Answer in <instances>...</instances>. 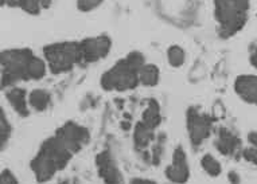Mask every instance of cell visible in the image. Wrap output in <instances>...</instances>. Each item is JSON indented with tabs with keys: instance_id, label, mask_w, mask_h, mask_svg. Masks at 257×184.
<instances>
[{
	"instance_id": "obj_31",
	"label": "cell",
	"mask_w": 257,
	"mask_h": 184,
	"mask_svg": "<svg viewBox=\"0 0 257 184\" xmlns=\"http://www.w3.org/2000/svg\"><path fill=\"white\" fill-rule=\"evenodd\" d=\"M59 184H78V181H77V180L66 179V180H62V181H59Z\"/></svg>"
},
{
	"instance_id": "obj_15",
	"label": "cell",
	"mask_w": 257,
	"mask_h": 184,
	"mask_svg": "<svg viewBox=\"0 0 257 184\" xmlns=\"http://www.w3.org/2000/svg\"><path fill=\"white\" fill-rule=\"evenodd\" d=\"M51 102L50 93L43 89H35L30 93L29 105L37 112H45Z\"/></svg>"
},
{
	"instance_id": "obj_18",
	"label": "cell",
	"mask_w": 257,
	"mask_h": 184,
	"mask_svg": "<svg viewBox=\"0 0 257 184\" xmlns=\"http://www.w3.org/2000/svg\"><path fill=\"white\" fill-rule=\"evenodd\" d=\"M201 165H202V168L205 169V172H206L207 175L211 176V177H217V176L221 173V164H219V161L217 159H214L211 155H205L202 157V160H201Z\"/></svg>"
},
{
	"instance_id": "obj_6",
	"label": "cell",
	"mask_w": 257,
	"mask_h": 184,
	"mask_svg": "<svg viewBox=\"0 0 257 184\" xmlns=\"http://www.w3.org/2000/svg\"><path fill=\"white\" fill-rule=\"evenodd\" d=\"M186 121H187L190 141L197 148L210 136L213 118L207 114L201 113L195 108H190L186 114Z\"/></svg>"
},
{
	"instance_id": "obj_16",
	"label": "cell",
	"mask_w": 257,
	"mask_h": 184,
	"mask_svg": "<svg viewBox=\"0 0 257 184\" xmlns=\"http://www.w3.org/2000/svg\"><path fill=\"white\" fill-rule=\"evenodd\" d=\"M162 121V116H160V106L156 100H150L147 109L143 112V117L142 122L146 125L150 126L151 129H156Z\"/></svg>"
},
{
	"instance_id": "obj_29",
	"label": "cell",
	"mask_w": 257,
	"mask_h": 184,
	"mask_svg": "<svg viewBox=\"0 0 257 184\" xmlns=\"http://www.w3.org/2000/svg\"><path fill=\"white\" fill-rule=\"evenodd\" d=\"M2 5L13 7V6H17V0H2Z\"/></svg>"
},
{
	"instance_id": "obj_22",
	"label": "cell",
	"mask_w": 257,
	"mask_h": 184,
	"mask_svg": "<svg viewBox=\"0 0 257 184\" xmlns=\"http://www.w3.org/2000/svg\"><path fill=\"white\" fill-rule=\"evenodd\" d=\"M101 3L102 0H77V9L84 13H89L92 10L97 9Z\"/></svg>"
},
{
	"instance_id": "obj_24",
	"label": "cell",
	"mask_w": 257,
	"mask_h": 184,
	"mask_svg": "<svg viewBox=\"0 0 257 184\" xmlns=\"http://www.w3.org/2000/svg\"><path fill=\"white\" fill-rule=\"evenodd\" d=\"M162 155H163V144L159 142L154 146L152 149V164L154 165H158L160 163V159H162Z\"/></svg>"
},
{
	"instance_id": "obj_23",
	"label": "cell",
	"mask_w": 257,
	"mask_h": 184,
	"mask_svg": "<svg viewBox=\"0 0 257 184\" xmlns=\"http://www.w3.org/2000/svg\"><path fill=\"white\" fill-rule=\"evenodd\" d=\"M0 184H19L18 183L17 177L14 175L13 172L9 171V169H5L2 172V176H0Z\"/></svg>"
},
{
	"instance_id": "obj_20",
	"label": "cell",
	"mask_w": 257,
	"mask_h": 184,
	"mask_svg": "<svg viewBox=\"0 0 257 184\" xmlns=\"http://www.w3.org/2000/svg\"><path fill=\"white\" fill-rule=\"evenodd\" d=\"M10 136H11V125H10L9 120L6 118L5 110L2 109V116H0V145H2V149L6 148Z\"/></svg>"
},
{
	"instance_id": "obj_14",
	"label": "cell",
	"mask_w": 257,
	"mask_h": 184,
	"mask_svg": "<svg viewBox=\"0 0 257 184\" xmlns=\"http://www.w3.org/2000/svg\"><path fill=\"white\" fill-rule=\"evenodd\" d=\"M154 138H155V129H151L144 122H138L135 132H134V141H135L136 148L139 149L147 148Z\"/></svg>"
},
{
	"instance_id": "obj_4",
	"label": "cell",
	"mask_w": 257,
	"mask_h": 184,
	"mask_svg": "<svg viewBox=\"0 0 257 184\" xmlns=\"http://www.w3.org/2000/svg\"><path fill=\"white\" fill-rule=\"evenodd\" d=\"M35 54L29 49L2 51V88H11L19 81H30V69Z\"/></svg>"
},
{
	"instance_id": "obj_1",
	"label": "cell",
	"mask_w": 257,
	"mask_h": 184,
	"mask_svg": "<svg viewBox=\"0 0 257 184\" xmlns=\"http://www.w3.org/2000/svg\"><path fill=\"white\" fill-rule=\"evenodd\" d=\"M74 153L54 134L42 142L39 152L30 163V168L38 183H46L68 165Z\"/></svg>"
},
{
	"instance_id": "obj_30",
	"label": "cell",
	"mask_w": 257,
	"mask_h": 184,
	"mask_svg": "<svg viewBox=\"0 0 257 184\" xmlns=\"http://www.w3.org/2000/svg\"><path fill=\"white\" fill-rule=\"evenodd\" d=\"M39 2H41V5H42V9H47V7L51 5L53 0H39Z\"/></svg>"
},
{
	"instance_id": "obj_27",
	"label": "cell",
	"mask_w": 257,
	"mask_h": 184,
	"mask_svg": "<svg viewBox=\"0 0 257 184\" xmlns=\"http://www.w3.org/2000/svg\"><path fill=\"white\" fill-rule=\"evenodd\" d=\"M248 140H249V142H250V145L254 146V148H257V133H256V132H252V133H249Z\"/></svg>"
},
{
	"instance_id": "obj_3",
	"label": "cell",
	"mask_w": 257,
	"mask_h": 184,
	"mask_svg": "<svg viewBox=\"0 0 257 184\" xmlns=\"http://www.w3.org/2000/svg\"><path fill=\"white\" fill-rule=\"evenodd\" d=\"M249 0H214V17L221 38L236 35L248 21Z\"/></svg>"
},
{
	"instance_id": "obj_9",
	"label": "cell",
	"mask_w": 257,
	"mask_h": 184,
	"mask_svg": "<svg viewBox=\"0 0 257 184\" xmlns=\"http://www.w3.org/2000/svg\"><path fill=\"white\" fill-rule=\"evenodd\" d=\"M166 177L175 184H185L190 177L189 164L183 148L178 146L173 153V161L166 168Z\"/></svg>"
},
{
	"instance_id": "obj_17",
	"label": "cell",
	"mask_w": 257,
	"mask_h": 184,
	"mask_svg": "<svg viewBox=\"0 0 257 184\" xmlns=\"http://www.w3.org/2000/svg\"><path fill=\"white\" fill-rule=\"evenodd\" d=\"M159 67L155 66V65H143L142 69L139 70V81L140 85H144V86H156L158 82H159Z\"/></svg>"
},
{
	"instance_id": "obj_10",
	"label": "cell",
	"mask_w": 257,
	"mask_h": 184,
	"mask_svg": "<svg viewBox=\"0 0 257 184\" xmlns=\"http://www.w3.org/2000/svg\"><path fill=\"white\" fill-rule=\"evenodd\" d=\"M96 164L98 167V173L105 184H124L122 176L118 171L117 165L114 163L113 157L108 151H102L98 153Z\"/></svg>"
},
{
	"instance_id": "obj_11",
	"label": "cell",
	"mask_w": 257,
	"mask_h": 184,
	"mask_svg": "<svg viewBox=\"0 0 257 184\" xmlns=\"http://www.w3.org/2000/svg\"><path fill=\"white\" fill-rule=\"evenodd\" d=\"M234 90L241 100L248 104L257 105V76H238L234 82Z\"/></svg>"
},
{
	"instance_id": "obj_13",
	"label": "cell",
	"mask_w": 257,
	"mask_h": 184,
	"mask_svg": "<svg viewBox=\"0 0 257 184\" xmlns=\"http://www.w3.org/2000/svg\"><path fill=\"white\" fill-rule=\"evenodd\" d=\"M10 105L13 109L22 117H27L30 114L29 110V100H27V93L22 88H11L6 94Z\"/></svg>"
},
{
	"instance_id": "obj_19",
	"label": "cell",
	"mask_w": 257,
	"mask_h": 184,
	"mask_svg": "<svg viewBox=\"0 0 257 184\" xmlns=\"http://www.w3.org/2000/svg\"><path fill=\"white\" fill-rule=\"evenodd\" d=\"M167 61H169V63L173 67H181L186 61L185 50L181 46H177V45L169 47V50H167Z\"/></svg>"
},
{
	"instance_id": "obj_2",
	"label": "cell",
	"mask_w": 257,
	"mask_h": 184,
	"mask_svg": "<svg viewBox=\"0 0 257 184\" xmlns=\"http://www.w3.org/2000/svg\"><path fill=\"white\" fill-rule=\"evenodd\" d=\"M146 65L144 57L139 51H132L124 59H120L101 76V88L106 92H125L132 90L139 81V70Z\"/></svg>"
},
{
	"instance_id": "obj_12",
	"label": "cell",
	"mask_w": 257,
	"mask_h": 184,
	"mask_svg": "<svg viewBox=\"0 0 257 184\" xmlns=\"http://www.w3.org/2000/svg\"><path fill=\"white\" fill-rule=\"evenodd\" d=\"M215 148L221 155L234 156L241 149V140L230 130L221 128L215 138Z\"/></svg>"
},
{
	"instance_id": "obj_7",
	"label": "cell",
	"mask_w": 257,
	"mask_h": 184,
	"mask_svg": "<svg viewBox=\"0 0 257 184\" xmlns=\"http://www.w3.org/2000/svg\"><path fill=\"white\" fill-rule=\"evenodd\" d=\"M55 136L68 146L74 155L88 144L90 138L89 130L76 122H66L65 125L57 129Z\"/></svg>"
},
{
	"instance_id": "obj_21",
	"label": "cell",
	"mask_w": 257,
	"mask_h": 184,
	"mask_svg": "<svg viewBox=\"0 0 257 184\" xmlns=\"http://www.w3.org/2000/svg\"><path fill=\"white\" fill-rule=\"evenodd\" d=\"M17 6L30 15H38L43 10L39 0H17Z\"/></svg>"
},
{
	"instance_id": "obj_25",
	"label": "cell",
	"mask_w": 257,
	"mask_h": 184,
	"mask_svg": "<svg viewBox=\"0 0 257 184\" xmlns=\"http://www.w3.org/2000/svg\"><path fill=\"white\" fill-rule=\"evenodd\" d=\"M130 184H156L155 181H152V180L148 179H142V177H135V179H132L130 181Z\"/></svg>"
},
{
	"instance_id": "obj_5",
	"label": "cell",
	"mask_w": 257,
	"mask_h": 184,
	"mask_svg": "<svg viewBox=\"0 0 257 184\" xmlns=\"http://www.w3.org/2000/svg\"><path fill=\"white\" fill-rule=\"evenodd\" d=\"M47 67L54 74H62L73 70L82 63L80 42H59L47 45L43 49Z\"/></svg>"
},
{
	"instance_id": "obj_26",
	"label": "cell",
	"mask_w": 257,
	"mask_h": 184,
	"mask_svg": "<svg viewBox=\"0 0 257 184\" xmlns=\"http://www.w3.org/2000/svg\"><path fill=\"white\" fill-rule=\"evenodd\" d=\"M229 180H230V183L232 184H240V176L237 172H229Z\"/></svg>"
},
{
	"instance_id": "obj_28",
	"label": "cell",
	"mask_w": 257,
	"mask_h": 184,
	"mask_svg": "<svg viewBox=\"0 0 257 184\" xmlns=\"http://www.w3.org/2000/svg\"><path fill=\"white\" fill-rule=\"evenodd\" d=\"M250 65L257 69V47L252 51V54H250Z\"/></svg>"
},
{
	"instance_id": "obj_8",
	"label": "cell",
	"mask_w": 257,
	"mask_h": 184,
	"mask_svg": "<svg viewBox=\"0 0 257 184\" xmlns=\"http://www.w3.org/2000/svg\"><path fill=\"white\" fill-rule=\"evenodd\" d=\"M82 62L93 63L105 58L109 54L112 41L106 35H98L93 38H86L80 42Z\"/></svg>"
}]
</instances>
